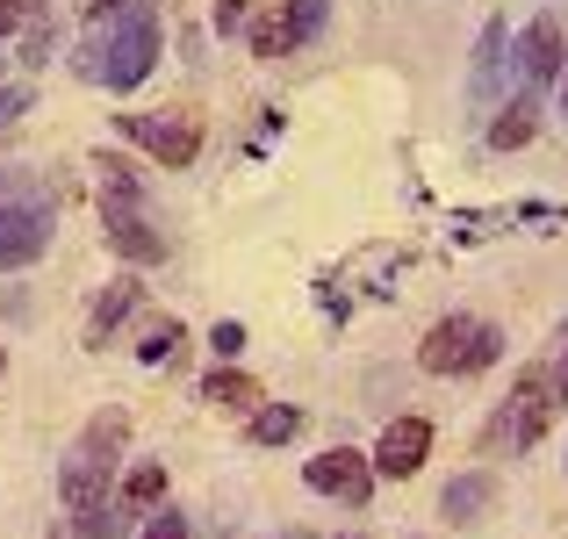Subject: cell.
<instances>
[{"label": "cell", "instance_id": "cell-1", "mask_svg": "<svg viewBox=\"0 0 568 539\" xmlns=\"http://www.w3.org/2000/svg\"><path fill=\"white\" fill-rule=\"evenodd\" d=\"M152 65H159V14L144 8V0L101 14V22L80 37V51H72V72L94 80V87H109V94L144 87V80H152Z\"/></svg>", "mask_w": 568, "mask_h": 539}, {"label": "cell", "instance_id": "cell-2", "mask_svg": "<svg viewBox=\"0 0 568 539\" xmlns=\"http://www.w3.org/2000/svg\"><path fill=\"white\" fill-rule=\"evenodd\" d=\"M94 173H101V237H109V252L130 260V266H159L173 252V237L159 231L138 173H130L123 159H109V152H94Z\"/></svg>", "mask_w": 568, "mask_h": 539}, {"label": "cell", "instance_id": "cell-3", "mask_svg": "<svg viewBox=\"0 0 568 539\" xmlns=\"http://www.w3.org/2000/svg\"><path fill=\"white\" fill-rule=\"evenodd\" d=\"M58 231V187L37 166H0V274L37 266Z\"/></svg>", "mask_w": 568, "mask_h": 539}, {"label": "cell", "instance_id": "cell-4", "mask_svg": "<svg viewBox=\"0 0 568 539\" xmlns=\"http://www.w3.org/2000/svg\"><path fill=\"white\" fill-rule=\"evenodd\" d=\"M555 410H561V374H555V367H526V374L511 382V396L489 410L483 454H497V460L532 454V446L547 439V425H555Z\"/></svg>", "mask_w": 568, "mask_h": 539}, {"label": "cell", "instance_id": "cell-5", "mask_svg": "<svg viewBox=\"0 0 568 539\" xmlns=\"http://www.w3.org/2000/svg\"><path fill=\"white\" fill-rule=\"evenodd\" d=\"M504 359V332L489 317H439L417 346V367L439 374V382H468V374L497 367Z\"/></svg>", "mask_w": 568, "mask_h": 539}, {"label": "cell", "instance_id": "cell-6", "mask_svg": "<svg viewBox=\"0 0 568 539\" xmlns=\"http://www.w3.org/2000/svg\"><path fill=\"white\" fill-rule=\"evenodd\" d=\"M58 497H65V518H72L87 539H123V532H130V518L115 511V460L72 454L65 475H58Z\"/></svg>", "mask_w": 568, "mask_h": 539}, {"label": "cell", "instance_id": "cell-7", "mask_svg": "<svg viewBox=\"0 0 568 539\" xmlns=\"http://www.w3.org/2000/svg\"><path fill=\"white\" fill-rule=\"evenodd\" d=\"M115 130L130 144H144L166 173H187L202 159V115L194 109H138V115H115Z\"/></svg>", "mask_w": 568, "mask_h": 539}, {"label": "cell", "instance_id": "cell-8", "mask_svg": "<svg viewBox=\"0 0 568 539\" xmlns=\"http://www.w3.org/2000/svg\"><path fill=\"white\" fill-rule=\"evenodd\" d=\"M324 22H332V0H281V8H266V14H252V22H245L252 58L281 65V58H295L303 43H317Z\"/></svg>", "mask_w": 568, "mask_h": 539}, {"label": "cell", "instance_id": "cell-9", "mask_svg": "<svg viewBox=\"0 0 568 539\" xmlns=\"http://www.w3.org/2000/svg\"><path fill=\"white\" fill-rule=\"evenodd\" d=\"M303 482L317 489V497L346 504V511H361L367 497H375V460L361 454V446H324L317 460H303Z\"/></svg>", "mask_w": 568, "mask_h": 539}, {"label": "cell", "instance_id": "cell-10", "mask_svg": "<svg viewBox=\"0 0 568 539\" xmlns=\"http://www.w3.org/2000/svg\"><path fill=\"white\" fill-rule=\"evenodd\" d=\"M568 65V43H561V22H526V37H518L511 51V72H518V94H540V87H555Z\"/></svg>", "mask_w": 568, "mask_h": 539}, {"label": "cell", "instance_id": "cell-11", "mask_svg": "<svg viewBox=\"0 0 568 539\" xmlns=\"http://www.w3.org/2000/svg\"><path fill=\"white\" fill-rule=\"evenodd\" d=\"M425 454H432V425L425 417H396L367 460H375V482H410V475L425 468Z\"/></svg>", "mask_w": 568, "mask_h": 539}, {"label": "cell", "instance_id": "cell-12", "mask_svg": "<svg viewBox=\"0 0 568 539\" xmlns=\"http://www.w3.org/2000/svg\"><path fill=\"white\" fill-rule=\"evenodd\" d=\"M138 303H144V288L138 281H109V288L94 295V309H87V353H109V338H115V324H130L138 317Z\"/></svg>", "mask_w": 568, "mask_h": 539}, {"label": "cell", "instance_id": "cell-13", "mask_svg": "<svg viewBox=\"0 0 568 539\" xmlns=\"http://www.w3.org/2000/svg\"><path fill=\"white\" fill-rule=\"evenodd\" d=\"M504 43H511V29H504V22H483V37H475V65H468V101H475V109H489V101H497V87H504V65H511V58H504Z\"/></svg>", "mask_w": 568, "mask_h": 539}, {"label": "cell", "instance_id": "cell-14", "mask_svg": "<svg viewBox=\"0 0 568 539\" xmlns=\"http://www.w3.org/2000/svg\"><path fill=\"white\" fill-rule=\"evenodd\" d=\"M439 511L454 518V526H475V518H489V511H497V468L454 475V482H446V497H439Z\"/></svg>", "mask_w": 568, "mask_h": 539}, {"label": "cell", "instance_id": "cell-15", "mask_svg": "<svg viewBox=\"0 0 568 539\" xmlns=\"http://www.w3.org/2000/svg\"><path fill=\"white\" fill-rule=\"evenodd\" d=\"M540 138V94H511L489 123V152H518V144Z\"/></svg>", "mask_w": 568, "mask_h": 539}, {"label": "cell", "instance_id": "cell-16", "mask_svg": "<svg viewBox=\"0 0 568 539\" xmlns=\"http://www.w3.org/2000/svg\"><path fill=\"white\" fill-rule=\"evenodd\" d=\"M159 504H166V468H159V460L130 468V475H123V489H115V511H123V518H152Z\"/></svg>", "mask_w": 568, "mask_h": 539}, {"label": "cell", "instance_id": "cell-17", "mask_svg": "<svg viewBox=\"0 0 568 539\" xmlns=\"http://www.w3.org/2000/svg\"><path fill=\"white\" fill-rule=\"evenodd\" d=\"M202 403H216V410H260V382H252V374H237L231 359H223V367L202 382Z\"/></svg>", "mask_w": 568, "mask_h": 539}, {"label": "cell", "instance_id": "cell-18", "mask_svg": "<svg viewBox=\"0 0 568 539\" xmlns=\"http://www.w3.org/2000/svg\"><path fill=\"white\" fill-rule=\"evenodd\" d=\"M123 446H130V417H123V410H101L94 425L80 431V446H72V454H94V460H115V454H123Z\"/></svg>", "mask_w": 568, "mask_h": 539}, {"label": "cell", "instance_id": "cell-19", "mask_svg": "<svg viewBox=\"0 0 568 539\" xmlns=\"http://www.w3.org/2000/svg\"><path fill=\"white\" fill-rule=\"evenodd\" d=\"M252 446H288L295 431H303V410L295 403H266V410H252Z\"/></svg>", "mask_w": 568, "mask_h": 539}, {"label": "cell", "instance_id": "cell-20", "mask_svg": "<svg viewBox=\"0 0 568 539\" xmlns=\"http://www.w3.org/2000/svg\"><path fill=\"white\" fill-rule=\"evenodd\" d=\"M144 359H166V353H181V324L173 317H152V332H144V346H138Z\"/></svg>", "mask_w": 568, "mask_h": 539}, {"label": "cell", "instance_id": "cell-21", "mask_svg": "<svg viewBox=\"0 0 568 539\" xmlns=\"http://www.w3.org/2000/svg\"><path fill=\"white\" fill-rule=\"evenodd\" d=\"M209 22H216V37H237L252 22V0H209Z\"/></svg>", "mask_w": 568, "mask_h": 539}, {"label": "cell", "instance_id": "cell-22", "mask_svg": "<svg viewBox=\"0 0 568 539\" xmlns=\"http://www.w3.org/2000/svg\"><path fill=\"white\" fill-rule=\"evenodd\" d=\"M29 14H43V0H0V43H8L14 29L29 22Z\"/></svg>", "mask_w": 568, "mask_h": 539}, {"label": "cell", "instance_id": "cell-23", "mask_svg": "<svg viewBox=\"0 0 568 539\" xmlns=\"http://www.w3.org/2000/svg\"><path fill=\"white\" fill-rule=\"evenodd\" d=\"M144 539H194V526L181 511H152V526H144Z\"/></svg>", "mask_w": 568, "mask_h": 539}, {"label": "cell", "instance_id": "cell-24", "mask_svg": "<svg viewBox=\"0 0 568 539\" xmlns=\"http://www.w3.org/2000/svg\"><path fill=\"white\" fill-rule=\"evenodd\" d=\"M29 101H37V94H29L22 80H14V87H0V130H8L14 115H29Z\"/></svg>", "mask_w": 568, "mask_h": 539}, {"label": "cell", "instance_id": "cell-25", "mask_svg": "<svg viewBox=\"0 0 568 539\" xmlns=\"http://www.w3.org/2000/svg\"><path fill=\"white\" fill-rule=\"evenodd\" d=\"M209 346H216L223 359H237V353H245V324H216V332H209Z\"/></svg>", "mask_w": 568, "mask_h": 539}, {"label": "cell", "instance_id": "cell-26", "mask_svg": "<svg viewBox=\"0 0 568 539\" xmlns=\"http://www.w3.org/2000/svg\"><path fill=\"white\" fill-rule=\"evenodd\" d=\"M115 8H130V0H80V14H87V22H101V14H115Z\"/></svg>", "mask_w": 568, "mask_h": 539}, {"label": "cell", "instance_id": "cell-27", "mask_svg": "<svg viewBox=\"0 0 568 539\" xmlns=\"http://www.w3.org/2000/svg\"><path fill=\"white\" fill-rule=\"evenodd\" d=\"M555 374H561V396H568V338H561V367Z\"/></svg>", "mask_w": 568, "mask_h": 539}, {"label": "cell", "instance_id": "cell-28", "mask_svg": "<svg viewBox=\"0 0 568 539\" xmlns=\"http://www.w3.org/2000/svg\"><path fill=\"white\" fill-rule=\"evenodd\" d=\"M561 115H568V65H561Z\"/></svg>", "mask_w": 568, "mask_h": 539}, {"label": "cell", "instance_id": "cell-29", "mask_svg": "<svg viewBox=\"0 0 568 539\" xmlns=\"http://www.w3.org/2000/svg\"><path fill=\"white\" fill-rule=\"evenodd\" d=\"M0 374H8V353H0Z\"/></svg>", "mask_w": 568, "mask_h": 539}, {"label": "cell", "instance_id": "cell-30", "mask_svg": "<svg viewBox=\"0 0 568 539\" xmlns=\"http://www.w3.org/2000/svg\"><path fill=\"white\" fill-rule=\"evenodd\" d=\"M288 539H303V532H288Z\"/></svg>", "mask_w": 568, "mask_h": 539}]
</instances>
